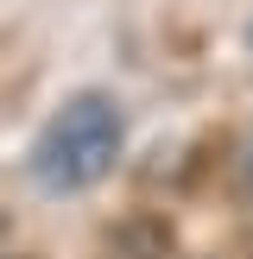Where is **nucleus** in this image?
<instances>
[{"mask_svg": "<svg viewBox=\"0 0 253 259\" xmlns=\"http://www.w3.org/2000/svg\"><path fill=\"white\" fill-rule=\"evenodd\" d=\"M120 146H126V114L108 89H76L51 108V120L38 126L32 139V184L45 196H82L95 190L101 177L120 164Z\"/></svg>", "mask_w": 253, "mask_h": 259, "instance_id": "1", "label": "nucleus"}, {"mask_svg": "<svg viewBox=\"0 0 253 259\" xmlns=\"http://www.w3.org/2000/svg\"><path fill=\"white\" fill-rule=\"evenodd\" d=\"M164 253H171V222L164 215H126L101 240V259H164Z\"/></svg>", "mask_w": 253, "mask_h": 259, "instance_id": "2", "label": "nucleus"}]
</instances>
